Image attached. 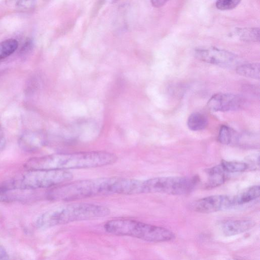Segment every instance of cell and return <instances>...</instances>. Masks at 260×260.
<instances>
[{
	"mask_svg": "<svg viewBox=\"0 0 260 260\" xmlns=\"http://www.w3.org/2000/svg\"><path fill=\"white\" fill-rule=\"evenodd\" d=\"M236 206L234 196L213 195L199 199L190 204V208L196 212L209 213L229 209Z\"/></svg>",
	"mask_w": 260,
	"mask_h": 260,
	"instance_id": "obj_8",
	"label": "cell"
},
{
	"mask_svg": "<svg viewBox=\"0 0 260 260\" xmlns=\"http://www.w3.org/2000/svg\"><path fill=\"white\" fill-rule=\"evenodd\" d=\"M254 225V222L251 220H229L224 222L221 230L226 236L236 235L245 232Z\"/></svg>",
	"mask_w": 260,
	"mask_h": 260,
	"instance_id": "obj_11",
	"label": "cell"
},
{
	"mask_svg": "<svg viewBox=\"0 0 260 260\" xmlns=\"http://www.w3.org/2000/svg\"><path fill=\"white\" fill-rule=\"evenodd\" d=\"M220 164L226 173L242 172L248 168V164L243 162L223 160Z\"/></svg>",
	"mask_w": 260,
	"mask_h": 260,
	"instance_id": "obj_19",
	"label": "cell"
},
{
	"mask_svg": "<svg viewBox=\"0 0 260 260\" xmlns=\"http://www.w3.org/2000/svg\"><path fill=\"white\" fill-rule=\"evenodd\" d=\"M110 213L108 207L101 205L68 204L54 207L41 214L36 220V225L40 229H46L75 221L102 218Z\"/></svg>",
	"mask_w": 260,
	"mask_h": 260,
	"instance_id": "obj_3",
	"label": "cell"
},
{
	"mask_svg": "<svg viewBox=\"0 0 260 260\" xmlns=\"http://www.w3.org/2000/svg\"><path fill=\"white\" fill-rule=\"evenodd\" d=\"M208 124L206 117L199 112L192 113L187 119V124L192 131H197L204 129Z\"/></svg>",
	"mask_w": 260,
	"mask_h": 260,
	"instance_id": "obj_17",
	"label": "cell"
},
{
	"mask_svg": "<svg viewBox=\"0 0 260 260\" xmlns=\"http://www.w3.org/2000/svg\"><path fill=\"white\" fill-rule=\"evenodd\" d=\"M169 0H150L152 5L155 8L164 6Z\"/></svg>",
	"mask_w": 260,
	"mask_h": 260,
	"instance_id": "obj_22",
	"label": "cell"
},
{
	"mask_svg": "<svg viewBox=\"0 0 260 260\" xmlns=\"http://www.w3.org/2000/svg\"><path fill=\"white\" fill-rule=\"evenodd\" d=\"M6 141L4 135L0 128V151L3 150L5 146Z\"/></svg>",
	"mask_w": 260,
	"mask_h": 260,
	"instance_id": "obj_24",
	"label": "cell"
},
{
	"mask_svg": "<svg viewBox=\"0 0 260 260\" xmlns=\"http://www.w3.org/2000/svg\"><path fill=\"white\" fill-rule=\"evenodd\" d=\"M235 34L243 41L258 42L259 29L257 27L237 28Z\"/></svg>",
	"mask_w": 260,
	"mask_h": 260,
	"instance_id": "obj_16",
	"label": "cell"
},
{
	"mask_svg": "<svg viewBox=\"0 0 260 260\" xmlns=\"http://www.w3.org/2000/svg\"><path fill=\"white\" fill-rule=\"evenodd\" d=\"M73 174L67 170H35L18 178L4 182L10 188L34 190L55 187L70 181Z\"/></svg>",
	"mask_w": 260,
	"mask_h": 260,
	"instance_id": "obj_5",
	"label": "cell"
},
{
	"mask_svg": "<svg viewBox=\"0 0 260 260\" xmlns=\"http://www.w3.org/2000/svg\"><path fill=\"white\" fill-rule=\"evenodd\" d=\"M241 0H217L216 8L220 10H229L234 9Z\"/></svg>",
	"mask_w": 260,
	"mask_h": 260,
	"instance_id": "obj_21",
	"label": "cell"
},
{
	"mask_svg": "<svg viewBox=\"0 0 260 260\" xmlns=\"http://www.w3.org/2000/svg\"><path fill=\"white\" fill-rule=\"evenodd\" d=\"M207 173L208 179L206 183V187L208 188H214L221 185L226 178L227 173L221 164L207 169Z\"/></svg>",
	"mask_w": 260,
	"mask_h": 260,
	"instance_id": "obj_12",
	"label": "cell"
},
{
	"mask_svg": "<svg viewBox=\"0 0 260 260\" xmlns=\"http://www.w3.org/2000/svg\"><path fill=\"white\" fill-rule=\"evenodd\" d=\"M240 136L234 129L226 125H222L219 129L218 140L224 145H234L239 143Z\"/></svg>",
	"mask_w": 260,
	"mask_h": 260,
	"instance_id": "obj_14",
	"label": "cell"
},
{
	"mask_svg": "<svg viewBox=\"0 0 260 260\" xmlns=\"http://www.w3.org/2000/svg\"><path fill=\"white\" fill-rule=\"evenodd\" d=\"M197 177H160L143 180V193H162L183 195L190 192L197 185Z\"/></svg>",
	"mask_w": 260,
	"mask_h": 260,
	"instance_id": "obj_6",
	"label": "cell"
},
{
	"mask_svg": "<svg viewBox=\"0 0 260 260\" xmlns=\"http://www.w3.org/2000/svg\"><path fill=\"white\" fill-rule=\"evenodd\" d=\"M194 55L202 61L224 68L237 67L239 63L235 54L215 47L198 48L194 51Z\"/></svg>",
	"mask_w": 260,
	"mask_h": 260,
	"instance_id": "obj_7",
	"label": "cell"
},
{
	"mask_svg": "<svg viewBox=\"0 0 260 260\" xmlns=\"http://www.w3.org/2000/svg\"><path fill=\"white\" fill-rule=\"evenodd\" d=\"M7 5L15 10L26 11L34 8L36 0H5Z\"/></svg>",
	"mask_w": 260,
	"mask_h": 260,
	"instance_id": "obj_20",
	"label": "cell"
},
{
	"mask_svg": "<svg viewBox=\"0 0 260 260\" xmlns=\"http://www.w3.org/2000/svg\"><path fill=\"white\" fill-rule=\"evenodd\" d=\"M244 103L243 99L232 93H219L209 100L207 106L213 111L226 112L234 111L241 108Z\"/></svg>",
	"mask_w": 260,
	"mask_h": 260,
	"instance_id": "obj_9",
	"label": "cell"
},
{
	"mask_svg": "<svg viewBox=\"0 0 260 260\" xmlns=\"http://www.w3.org/2000/svg\"><path fill=\"white\" fill-rule=\"evenodd\" d=\"M142 193V180L118 177L88 179L64 183L48 193L49 199L71 201L108 194Z\"/></svg>",
	"mask_w": 260,
	"mask_h": 260,
	"instance_id": "obj_1",
	"label": "cell"
},
{
	"mask_svg": "<svg viewBox=\"0 0 260 260\" xmlns=\"http://www.w3.org/2000/svg\"><path fill=\"white\" fill-rule=\"evenodd\" d=\"M260 194L259 185H254L245 189L240 194L234 196L236 206L248 203L257 198Z\"/></svg>",
	"mask_w": 260,
	"mask_h": 260,
	"instance_id": "obj_13",
	"label": "cell"
},
{
	"mask_svg": "<svg viewBox=\"0 0 260 260\" xmlns=\"http://www.w3.org/2000/svg\"><path fill=\"white\" fill-rule=\"evenodd\" d=\"M18 47L17 41L9 39L0 42V60L13 54Z\"/></svg>",
	"mask_w": 260,
	"mask_h": 260,
	"instance_id": "obj_18",
	"label": "cell"
},
{
	"mask_svg": "<svg viewBox=\"0 0 260 260\" xmlns=\"http://www.w3.org/2000/svg\"><path fill=\"white\" fill-rule=\"evenodd\" d=\"M117 159L115 154L103 151L59 153L31 158L25 163L24 167L27 170L68 171L110 165Z\"/></svg>",
	"mask_w": 260,
	"mask_h": 260,
	"instance_id": "obj_2",
	"label": "cell"
},
{
	"mask_svg": "<svg viewBox=\"0 0 260 260\" xmlns=\"http://www.w3.org/2000/svg\"><path fill=\"white\" fill-rule=\"evenodd\" d=\"M44 136L38 132H28L24 133L19 140L20 147L27 152L35 151L45 143Z\"/></svg>",
	"mask_w": 260,
	"mask_h": 260,
	"instance_id": "obj_10",
	"label": "cell"
},
{
	"mask_svg": "<svg viewBox=\"0 0 260 260\" xmlns=\"http://www.w3.org/2000/svg\"><path fill=\"white\" fill-rule=\"evenodd\" d=\"M104 229L110 234L129 236L151 242H162L174 239L175 234L163 227L128 218H116L107 221Z\"/></svg>",
	"mask_w": 260,
	"mask_h": 260,
	"instance_id": "obj_4",
	"label": "cell"
},
{
	"mask_svg": "<svg viewBox=\"0 0 260 260\" xmlns=\"http://www.w3.org/2000/svg\"><path fill=\"white\" fill-rule=\"evenodd\" d=\"M9 258V254L5 248L0 245V259H8Z\"/></svg>",
	"mask_w": 260,
	"mask_h": 260,
	"instance_id": "obj_23",
	"label": "cell"
},
{
	"mask_svg": "<svg viewBox=\"0 0 260 260\" xmlns=\"http://www.w3.org/2000/svg\"><path fill=\"white\" fill-rule=\"evenodd\" d=\"M259 63H246L238 66L236 70L237 73L241 76L259 79Z\"/></svg>",
	"mask_w": 260,
	"mask_h": 260,
	"instance_id": "obj_15",
	"label": "cell"
}]
</instances>
